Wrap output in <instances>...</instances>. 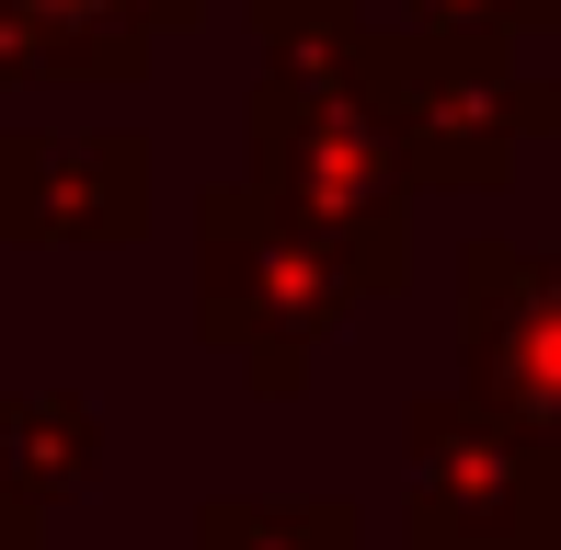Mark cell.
I'll use <instances>...</instances> for the list:
<instances>
[{"label": "cell", "instance_id": "obj_1", "mask_svg": "<svg viewBox=\"0 0 561 550\" xmlns=\"http://www.w3.org/2000/svg\"><path fill=\"white\" fill-rule=\"evenodd\" d=\"M241 23L264 46V81L241 104V184L298 241H321L355 298H390L413 275V184L390 172V149L367 138V115L321 58L355 23V0H241Z\"/></svg>", "mask_w": 561, "mask_h": 550}, {"label": "cell", "instance_id": "obj_2", "mask_svg": "<svg viewBox=\"0 0 561 550\" xmlns=\"http://www.w3.org/2000/svg\"><path fill=\"white\" fill-rule=\"evenodd\" d=\"M321 58H333L344 104L367 115V138L390 149L401 184L504 195V184H516V149L550 138L539 127V81H516V46H504V35H458V23H367V12H355Z\"/></svg>", "mask_w": 561, "mask_h": 550}, {"label": "cell", "instance_id": "obj_3", "mask_svg": "<svg viewBox=\"0 0 561 550\" xmlns=\"http://www.w3.org/2000/svg\"><path fill=\"white\" fill-rule=\"evenodd\" d=\"M355 310H367V298L344 287V264L321 253V241H298L241 172L195 195V333L241 367L252 402H298V390H310V356Z\"/></svg>", "mask_w": 561, "mask_h": 550}, {"label": "cell", "instance_id": "obj_4", "mask_svg": "<svg viewBox=\"0 0 561 550\" xmlns=\"http://www.w3.org/2000/svg\"><path fill=\"white\" fill-rule=\"evenodd\" d=\"M401 528L413 550H561V447L481 390L401 413Z\"/></svg>", "mask_w": 561, "mask_h": 550}, {"label": "cell", "instance_id": "obj_5", "mask_svg": "<svg viewBox=\"0 0 561 550\" xmlns=\"http://www.w3.org/2000/svg\"><path fill=\"white\" fill-rule=\"evenodd\" d=\"M149 230V138L138 127H12L0 138V241L126 253Z\"/></svg>", "mask_w": 561, "mask_h": 550}, {"label": "cell", "instance_id": "obj_6", "mask_svg": "<svg viewBox=\"0 0 561 550\" xmlns=\"http://www.w3.org/2000/svg\"><path fill=\"white\" fill-rule=\"evenodd\" d=\"M458 356H470L481 402H504L516 424H539L561 447V253H527V241L481 230L458 253Z\"/></svg>", "mask_w": 561, "mask_h": 550}, {"label": "cell", "instance_id": "obj_7", "mask_svg": "<svg viewBox=\"0 0 561 550\" xmlns=\"http://www.w3.org/2000/svg\"><path fill=\"white\" fill-rule=\"evenodd\" d=\"M207 0H0V81H149V46Z\"/></svg>", "mask_w": 561, "mask_h": 550}, {"label": "cell", "instance_id": "obj_8", "mask_svg": "<svg viewBox=\"0 0 561 550\" xmlns=\"http://www.w3.org/2000/svg\"><path fill=\"white\" fill-rule=\"evenodd\" d=\"M195 550H367V516L344 493H207Z\"/></svg>", "mask_w": 561, "mask_h": 550}, {"label": "cell", "instance_id": "obj_9", "mask_svg": "<svg viewBox=\"0 0 561 550\" xmlns=\"http://www.w3.org/2000/svg\"><path fill=\"white\" fill-rule=\"evenodd\" d=\"M0 424H12V459H23V482H35L46 516L104 482V413H92L81 390H23V402H0Z\"/></svg>", "mask_w": 561, "mask_h": 550}, {"label": "cell", "instance_id": "obj_10", "mask_svg": "<svg viewBox=\"0 0 561 550\" xmlns=\"http://www.w3.org/2000/svg\"><path fill=\"white\" fill-rule=\"evenodd\" d=\"M413 23H458V35H561V0H401Z\"/></svg>", "mask_w": 561, "mask_h": 550}, {"label": "cell", "instance_id": "obj_11", "mask_svg": "<svg viewBox=\"0 0 561 550\" xmlns=\"http://www.w3.org/2000/svg\"><path fill=\"white\" fill-rule=\"evenodd\" d=\"M0 550H46V505H35V482L12 459V424H0Z\"/></svg>", "mask_w": 561, "mask_h": 550}, {"label": "cell", "instance_id": "obj_12", "mask_svg": "<svg viewBox=\"0 0 561 550\" xmlns=\"http://www.w3.org/2000/svg\"><path fill=\"white\" fill-rule=\"evenodd\" d=\"M539 127H561V69H550V81H539Z\"/></svg>", "mask_w": 561, "mask_h": 550}]
</instances>
